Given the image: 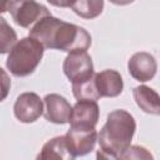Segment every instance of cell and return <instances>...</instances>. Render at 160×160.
Instances as JSON below:
<instances>
[{
  "label": "cell",
  "mask_w": 160,
  "mask_h": 160,
  "mask_svg": "<svg viewBox=\"0 0 160 160\" xmlns=\"http://www.w3.org/2000/svg\"><path fill=\"white\" fill-rule=\"evenodd\" d=\"M44 101L40 96L32 91H26L20 94L14 104L15 118L24 124H30L36 121L44 112Z\"/></svg>",
  "instance_id": "8992f818"
},
{
  "label": "cell",
  "mask_w": 160,
  "mask_h": 160,
  "mask_svg": "<svg viewBox=\"0 0 160 160\" xmlns=\"http://www.w3.org/2000/svg\"><path fill=\"white\" fill-rule=\"evenodd\" d=\"M109 1L112 2V4H115V5H120V6H122V5H129V4L134 2L135 0H109Z\"/></svg>",
  "instance_id": "d6986e66"
},
{
  "label": "cell",
  "mask_w": 160,
  "mask_h": 160,
  "mask_svg": "<svg viewBox=\"0 0 160 160\" xmlns=\"http://www.w3.org/2000/svg\"><path fill=\"white\" fill-rule=\"evenodd\" d=\"M128 70L129 74L138 81L145 82L151 80L158 70V64L150 52L139 51L135 52L128 61Z\"/></svg>",
  "instance_id": "9c48e42d"
},
{
  "label": "cell",
  "mask_w": 160,
  "mask_h": 160,
  "mask_svg": "<svg viewBox=\"0 0 160 160\" xmlns=\"http://www.w3.org/2000/svg\"><path fill=\"white\" fill-rule=\"evenodd\" d=\"M10 2L11 1H9V0H4V4H2V12H5V11H8V8H9V5H10Z\"/></svg>",
  "instance_id": "ffe728a7"
},
{
  "label": "cell",
  "mask_w": 160,
  "mask_h": 160,
  "mask_svg": "<svg viewBox=\"0 0 160 160\" xmlns=\"http://www.w3.org/2000/svg\"><path fill=\"white\" fill-rule=\"evenodd\" d=\"M46 1L58 8H71L76 0H46Z\"/></svg>",
  "instance_id": "ac0fdd59"
},
{
  "label": "cell",
  "mask_w": 160,
  "mask_h": 160,
  "mask_svg": "<svg viewBox=\"0 0 160 160\" xmlns=\"http://www.w3.org/2000/svg\"><path fill=\"white\" fill-rule=\"evenodd\" d=\"M29 36L36 39L45 49L61 51H86L91 45L90 34L81 26L66 22L52 15L42 18L32 28Z\"/></svg>",
  "instance_id": "6da1fadb"
},
{
  "label": "cell",
  "mask_w": 160,
  "mask_h": 160,
  "mask_svg": "<svg viewBox=\"0 0 160 160\" xmlns=\"http://www.w3.org/2000/svg\"><path fill=\"white\" fill-rule=\"evenodd\" d=\"M70 152L74 158L84 156L91 152L98 141V132L95 128H74L70 126L65 134Z\"/></svg>",
  "instance_id": "52a82bcc"
},
{
  "label": "cell",
  "mask_w": 160,
  "mask_h": 160,
  "mask_svg": "<svg viewBox=\"0 0 160 160\" xmlns=\"http://www.w3.org/2000/svg\"><path fill=\"white\" fill-rule=\"evenodd\" d=\"M44 116L48 121L59 125L69 122L72 106L64 96L59 94H48L44 98Z\"/></svg>",
  "instance_id": "30bf717a"
},
{
  "label": "cell",
  "mask_w": 160,
  "mask_h": 160,
  "mask_svg": "<svg viewBox=\"0 0 160 160\" xmlns=\"http://www.w3.org/2000/svg\"><path fill=\"white\" fill-rule=\"evenodd\" d=\"M62 70L71 84L88 80L95 75L92 59L86 51L69 52L64 60Z\"/></svg>",
  "instance_id": "5b68a950"
},
{
  "label": "cell",
  "mask_w": 160,
  "mask_h": 160,
  "mask_svg": "<svg viewBox=\"0 0 160 160\" xmlns=\"http://www.w3.org/2000/svg\"><path fill=\"white\" fill-rule=\"evenodd\" d=\"M12 20L21 28H32L42 18L51 15L49 9L36 0H11L8 8Z\"/></svg>",
  "instance_id": "277c9868"
},
{
  "label": "cell",
  "mask_w": 160,
  "mask_h": 160,
  "mask_svg": "<svg viewBox=\"0 0 160 160\" xmlns=\"http://www.w3.org/2000/svg\"><path fill=\"white\" fill-rule=\"evenodd\" d=\"M99 105L95 100H78L70 115V126L95 128L99 121Z\"/></svg>",
  "instance_id": "ba28073f"
},
{
  "label": "cell",
  "mask_w": 160,
  "mask_h": 160,
  "mask_svg": "<svg viewBox=\"0 0 160 160\" xmlns=\"http://www.w3.org/2000/svg\"><path fill=\"white\" fill-rule=\"evenodd\" d=\"M0 22H1V31H0L1 48H0V52L6 54L18 42V39H16V32L14 31V29L11 26H9L6 24L4 18H0Z\"/></svg>",
  "instance_id": "2e32d148"
},
{
  "label": "cell",
  "mask_w": 160,
  "mask_h": 160,
  "mask_svg": "<svg viewBox=\"0 0 160 160\" xmlns=\"http://www.w3.org/2000/svg\"><path fill=\"white\" fill-rule=\"evenodd\" d=\"M38 159H64V160H71L74 156L70 152L68 140L65 135L55 136L46 141L38 155Z\"/></svg>",
  "instance_id": "4fadbf2b"
},
{
  "label": "cell",
  "mask_w": 160,
  "mask_h": 160,
  "mask_svg": "<svg viewBox=\"0 0 160 160\" xmlns=\"http://www.w3.org/2000/svg\"><path fill=\"white\" fill-rule=\"evenodd\" d=\"M44 50L42 44L31 36L19 40L9 51L6 59L8 70L18 78L31 75L40 64Z\"/></svg>",
  "instance_id": "3957f363"
},
{
  "label": "cell",
  "mask_w": 160,
  "mask_h": 160,
  "mask_svg": "<svg viewBox=\"0 0 160 160\" xmlns=\"http://www.w3.org/2000/svg\"><path fill=\"white\" fill-rule=\"evenodd\" d=\"M135 130L136 122L130 112L122 109L111 111L98 134L100 149L96 156L99 159H119L131 145Z\"/></svg>",
  "instance_id": "7a4b0ae2"
},
{
  "label": "cell",
  "mask_w": 160,
  "mask_h": 160,
  "mask_svg": "<svg viewBox=\"0 0 160 160\" xmlns=\"http://www.w3.org/2000/svg\"><path fill=\"white\" fill-rule=\"evenodd\" d=\"M95 86L100 98H115L122 92L124 81L120 72L106 69L95 74Z\"/></svg>",
  "instance_id": "8fae6325"
},
{
  "label": "cell",
  "mask_w": 160,
  "mask_h": 160,
  "mask_svg": "<svg viewBox=\"0 0 160 160\" xmlns=\"http://www.w3.org/2000/svg\"><path fill=\"white\" fill-rule=\"evenodd\" d=\"M119 159H152V155L144 146L130 145Z\"/></svg>",
  "instance_id": "e0dca14e"
},
{
  "label": "cell",
  "mask_w": 160,
  "mask_h": 160,
  "mask_svg": "<svg viewBox=\"0 0 160 160\" xmlns=\"http://www.w3.org/2000/svg\"><path fill=\"white\" fill-rule=\"evenodd\" d=\"M72 94L76 100H99L100 95L95 86V75L88 80L72 82Z\"/></svg>",
  "instance_id": "9a60e30c"
},
{
  "label": "cell",
  "mask_w": 160,
  "mask_h": 160,
  "mask_svg": "<svg viewBox=\"0 0 160 160\" xmlns=\"http://www.w3.org/2000/svg\"><path fill=\"white\" fill-rule=\"evenodd\" d=\"M132 96L136 105L146 114L160 115V95L146 85L134 88Z\"/></svg>",
  "instance_id": "7c38bea8"
},
{
  "label": "cell",
  "mask_w": 160,
  "mask_h": 160,
  "mask_svg": "<svg viewBox=\"0 0 160 160\" xmlns=\"http://www.w3.org/2000/svg\"><path fill=\"white\" fill-rule=\"evenodd\" d=\"M71 9L82 19H95L104 10V0H76Z\"/></svg>",
  "instance_id": "5bb4252c"
}]
</instances>
